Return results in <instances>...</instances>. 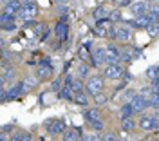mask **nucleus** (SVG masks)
I'll list each match as a JSON object with an SVG mask.
<instances>
[{
    "label": "nucleus",
    "instance_id": "20e7f679",
    "mask_svg": "<svg viewBox=\"0 0 159 141\" xmlns=\"http://www.w3.org/2000/svg\"><path fill=\"white\" fill-rule=\"evenodd\" d=\"M45 129H47V132H49L51 136H61L63 132L67 130L63 120H49L45 123Z\"/></svg>",
    "mask_w": 159,
    "mask_h": 141
},
{
    "label": "nucleus",
    "instance_id": "a18cd8bd",
    "mask_svg": "<svg viewBox=\"0 0 159 141\" xmlns=\"http://www.w3.org/2000/svg\"><path fill=\"white\" fill-rule=\"evenodd\" d=\"M20 2H22V6H24V7H25V6H33V4H36L34 0H20Z\"/></svg>",
    "mask_w": 159,
    "mask_h": 141
},
{
    "label": "nucleus",
    "instance_id": "79ce46f5",
    "mask_svg": "<svg viewBox=\"0 0 159 141\" xmlns=\"http://www.w3.org/2000/svg\"><path fill=\"white\" fill-rule=\"evenodd\" d=\"M33 25L36 27V25H38V22H36V20H27V22H24V27H25V29H27V27H33Z\"/></svg>",
    "mask_w": 159,
    "mask_h": 141
},
{
    "label": "nucleus",
    "instance_id": "cd10ccee",
    "mask_svg": "<svg viewBox=\"0 0 159 141\" xmlns=\"http://www.w3.org/2000/svg\"><path fill=\"white\" fill-rule=\"evenodd\" d=\"M24 85H25V91H27V89H33V87L38 85V78H34V76H27V78L24 80Z\"/></svg>",
    "mask_w": 159,
    "mask_h": 141
},
{
    "label": "nucleus",
    "instance_id": "6ab92c4d",
    "mask_svg": "<svg viewBox=\"0 0 159 141\" xmlns=\"http://www.w3.org/2000/svg\"><path fill=\"white\" fill-rule=\"evenodd\" d=\"M92 16L96 18V22L98 20H105V18H109V11L105 9L103 6H99V7H96V9L92 11Z\"/></svg>",
    "mask_w": 159,
    "mask_h": 141
},
{
    "label": "nucleus",
    "instance_id": "1a4fd4ad",
    "mask_svg": "<svg viewBox=\"0 0 159 141\" xmlns=\"http://www.w3.org/2000/svg\"><path fill=\"white\" fill-rule=\"evenodd\" d=\"M36 15H38V6L33 4V6H25V7H22V11L18 13V18L20 20H24V22H27V20H34Z\"/></svg>",
    "mask_w": 159,
    "mask_h": 141
},
{
    "label": "nucleus",
    "instance_id": "a19ab883",
    "mask_svg": "<svg viewBox=\"0 0 159 141\" xmlns=\"http://www.w3.org/2000/svg\"><path fill=\"white\" fill-rule=\"evenodd\" d=\"M116 4H118L119 7H125V6H127V7H130V6L134 4V0H116Z\"/></svg>",
    "mask_w": 159,
    "mask_h": 141
},
{
    "label": "nucleus",
    "instance_id": "b1692460",
    "mask_svg": "<svg viewBox=\"0 0 159 141\" xmlns=\"http://www.w3.org/2000/svg\"><path fill=\"white\" fill-rule=\"evenodd\" d=\"M70 89H72V92H74V94H80V92H85V83H83V80H80V78H76V80H74V83L70 85Z\"/></svg>",
    "mask_w": 159,
    "mask_h": 141
},
{
    "label": "nucleus",
    "instance_id": "de8ad7c7",
    "mask_svg": "<svg viewBox=\"0 0 159 141\" xmlns=\"http://www.w3.org/2000/svg\"><path fill=\"white\" fill-rule=\"evenodd\" d=\"M33 139V134L31 132H25V138H24V141H31Z\"/></svg>",
    "mask_w": 159,
    "mask_h": 141
},
{
    "label": "nucleus",
    "instance_id": "a878e982",
    "mask_svg": "<svg viewBox=\"0 0 159 141\" xmlns=\"http://www.w3.org/2000/svg\"><path fill=\"white\" fill-rule=\"evenodd\" d=\"M92 101H94L98 107H101V105H105V103L109 101V98H107L103 92H99V94H96V96H92Z\"/></svg>",
    "mask_w": 159,
    "mask_h": 141
},
{
    "label": "nucleus",
    "instance_id": "e433bc0d",
    "mask_svg": "<svg viewBox=\"0 0 159 141\" xmlns=\"http://www.w3.org/2000/svg\"><path fill=\"white\" fill-rule=\"evenodd\" d=\"M148 34L150 36H156V34H159V27H157V22H156V24H152V25H150L148 29Z\"/></svg>",
    "mask_w": 159,
    "mask_h": 141
},
{
    "label": "nucleus",
    "instance_id": "2eb2a0df",
    "mask_svg": "<svg viewBox=\"0 0 159 141\" xmlns=\"http://www.w3.org/2000/svg\"><path fill=\"white\" fill-rule=\"evenodd\" d=\"M22 2L20 0H9L7 4H4V11L6 13H11V15H18L20 11H22Z\"/></svg>",
    "mask_w": 159,
    "mask_h": 141
},
{
    "label": "nucleus",
    "instance_id": "f8f14e48",
    "mask_svg": "<svg viewBox=\"0 0 159 141\" xmlns=\"http://www.w3.org/2000/svg\"><path fill=\"white\" fill-rule=\"evenodd\" d=\"M81 136H83V132H81L80 127L67 129V130L61 134V141H81Z\"/></svg>",
    "mask_w": 159,
    "mask_h": 141
},
{
    "label": "nucleus",
    "instance_id": "5701e85b",
    "mask_svg": "<svg viewBox=\"0 0 159 141\" xmlns=\"http://www.w3.org/2000/svg\"><path fill=\"white\" fill-rule=\"evenodd\" d=\"M136 129V121L129 118V120H121V130L123 132H132Z\"/></svg>",
    "mask_w": 159,
    "mask_h": 141
},
{
    "label": "nucleus",
    "instance_id": "473e14b6",
    "mask_svg": "<svg viewBox=\"0 0 159 141\" xmlns=\"http://www.w3.org/2000/svg\"><path fill=\"white\" fill-rule=\"evenodd\" d=\"M81 141H103V139H99L98 134H83Z\"/></svg>",
    "mask_w": 159,
    "mask_h": 141
},
{
    "label": "nucleus",
    "instance_id": "c03bdc74",
    "mask_svg": "<svg viewBox=\"0 0 159 141\" xmlns=\"http://www.w3.org/2000/svg\"><path fill=\"white\" fill-rule=\"evenodd\" d=\"M103 141H118V138H116L114 134H107V136L103 138Z\"/></svg>",
    "mask_w": 159,
    "mask_h": 141
},
{
    "label": "nucleus",
    "instance_id": "f257e3e1",
    "mask_svg": "<svg viewBox=\"0 0 159 141\" xmlns=\"http://www.w3.org/2000/svg\"><path fill=\"white\" fill-rule=\"evenodd\" d=\"M103 76H99V74H92V76H89L87 78V81H85V89H87V92L89 94H92V96H96V94H99V92L103 91Z\"/></svg>",
    "mask_w": 159,
    "mask_h": 141
},
{
    "label": "nucleus",
    "instance_id": "c756f323",
    "mask_svg": "<svg viewBox=\"0 0 159 141\" xmlns=\"http://www.w3.org/2000/svg\"><path fill=\"white\" fill-rule=\"evenodd\" d=\"M25 138V130H15L9 136V141H24Z\"/></svg>",
    "mask_w": 159,
    "mask_h": 141
},
{
    "label": "nucleus",
    "instance_id": "37998d69",
    "mask_svg": "<svg viewBox=\"0 0 159 141\" xmlns=\"http://www.w3.org/2000/svg\"><path fill=\"white\" fill-rule=\"evenodd\" d=\"M58 7V13H60V16H63V15H67V7L65 6H56Z\"/></svg>",
    "mask_w": 159,
    "mask_h": 141
},
{
    "label": "nucleus",
    "instance_id": "4468645a",
    "mask_svg": "<svg viewBox=\"0 0 159 141\" xmlns=\"http://www.w3.org/2000/svg\"><path fill=\"white\" fill-rule=\"evenodd\" d=\"M54 34H56V38H58L60 42H65L67 36H69V24L58 22V24L54 25Z\"/></svg>",
    "mask_w": 159,
    "mask_h": 141
},
{
    "label": "nucleus",
    "instance_id": "c9c22d12",
    "mask_svg": "<svg viewBox=\"0 0 159 141\" xmlns=\"http://www.w3.org/2000/svg\"><path fill=\"white\" fill-rule=\"evenodd\" d=\"M74 83V76L72 74H65V78H63V87H70Z\"/></svg>",
    "mask_w": 159,
    "mask_h": 141
},
{
    "label": "nucleus",
    "instance_id": "72a5a7b5",
    "mask_svg": "<svg viewBox=\"0 0 159 141\" xmlns=\"http://www.w3.org/2000/svg\"><path fill=\"white\" fill-rule=\"evenodd\" d=\"M80 58H81L83 61H87V60H89V58H90V52H89V49L81 47V49H80Z\"/></svg>",
    "mask_w": 159,
    "mask_h": 141
},
{
    "label": "nucleus",
    "instance_id": "a211bd4d",
    "mask_svg": "<svg viewBox=\"0 0 159 141\" xmlns=\"http://www.w3.org/2000/svg\"><path fill=\"white\" fill-rule=\"evenodd\" d=\"M83 120L87 123H94V121H99V109H85L83 112Z\"/></svg>",
    "mask_w": 159,
    "mask_h": 141
},
{
    "label": "nucleus",
    "instance_id": "4c0bfd02",
    "mask_svg": "<svg viewBox=\"0 0 159 141\" xmlns=\"http://www.w3.org/2000/svg\"><path fill=\"white\" fill-rule=\"evenodd\" d=\"M42 33H47V25H45V24H38L36 29H34V34H38V36Z\"/></svg>",
    "mask_w": 159,
    "mask_h": 141
},
{
    "label": "nucleus",
    "instance_id": "393cba45",
    "mask_svg": "<svg viewBox=\"0 0 159 141\" xmlns=\"http://www.w3.org/2000/svg\"><path fill=\"white\" fill-rule=\"evenodd\" d=\"M76 76H78L80 80L87 78V76H89V65H87V63H81V65L78 67V72H76Z\"/></svg>",
    "mask_w": 159,
    "mask_h": 141
},
{
    "label": "nucleus",
    "instance_id": "c85d7f7f",
    "mask_svg": "<svg viewBox=\"0 0 159 141\" xmlns=\"http://www.w3.org/2000/svg\"><path fill=\"white\" fill-rule=\"evenodd\" d=\"M109 20L110 22H121L123 20V15H121V11L119 9H114L109 13Z\"/></svg>",
    "mask_w": 159,
    "mask_h": 141
},
{
    "label": "nucleus",
    "instance_id": "39448f33",
    "mask_svg": "<svg viewBox=\"0 0 159 141\" xmlns=\"http://www.w3.org/2000/svg\"><path fill=\"white\" fill-rule=\"evenodd\" d=\"M90 60L94 67H101V65H107V49L105 47H96L90 54Z\"/></svg>",
    "mask_w": 159,
    "mask_h": 141
},
{
    "label": "nucleus",
    "instance_id": "7c9ffc66",
    "mask_svg": "<svg viewBox=\"0 0 159 141\" xmlns=\"http://www.w3.org/2000/svg\"><path fill=\"white\" fill-rule=\"evenodd\" d=\"M147 76H148L150 80H156V78H159L157 65H152V67H148V69H147Z\"/></svg>",
    "mask_w": 159,
    "mask_h": 141
},
{
    "label": "nucleus",
    "instance_id": "412c9836",
    "mask_svg": "<svg viewBox=\"0 0 159 141\" xmlns=\"http://www.w3.org/2000/svg\"><path fill=\"white\" fill-rule=\"evenodd\" d=\"M89 96L85 94V92H80V94H74V103L80 105V107H87L89 105Z\"/></svg>",
    "mask_w": 159,
    "mask_h": 141
},
{
    "label": "nucleus",
    "instance_id": "58836bf2",
    "mask_svg": "<svg viewBox=\"0 0 159 141\" xmlns=\"http://www.w3.org/2000/svg\"><path fill=\"white\" fill-rule=\"evenodd\" d=\"M132 60V52L130 51H121V61H130Z\"/></svg>",
    "mask_w": 159,
    "mask_h": 141
},
{
    "label": "nucleus",
    "instance_id": "9b49d317",
    "mask_svg": "<svg viewBox=\"0 0 159 141\" xmlns=\"http://www.w3.org/2000/svg\"><path fill=\"white\" fill-rule=\"evenodd\" d=\"M24 92H25V85H24V81H15L9 89H7V98H9V101L16 100V98L22 96Z\"/></svg>",
    "mask_w": 159,
    "mask_h": 141
},
{
    "label": "nucleus",
    "instance_id": "6e6552de",
    "mask_svg": "<svg viewBox=\"0 0 159 141\" xmlns=\"http://www.w3.org/2000/svg\"><path fill=\"white\" fill-rule=\"evenodd\" d=\"M130 103H132V107H134V112H143L150 107V98H147L145 94H138Z\"/></svg>",
    "mask_w": 159,
    "mask_h": 141
},
{
    "label": "nucleus",
    "instance_id": "8fccbe9b",
    "mask_svg": "<svg viewBox=\"0 0 159 141\" xmlns=\"http://www.w3.org/2000/svg\"><path fill=\"white\" fill-rule=\"evenodd\" d=\"M119 141H123V139H119Z\"/></svg>",
    "mask_w": 159,
    "mask_h": 141
},
{
    "label": "nucleus",
    "instance_id": "9d476101",
    "mask_svg": "<svg viewBox=\"0 0 159 141\" xmlns=\"http://www.w3.org/2000/svg\"><path fill=\"white\" fill-rule=\"evenodd\" d=\"M152 24H154V22H152V18H150L148 15L138 16V18H134L132 22H129V25L130 27H134V29H148Z\"/></svg>",
    "mask_w": 159,
    "mask_h": 141
},
{
    "label": "nucleus",
    "instance_id": "09e8293b",
    "mask_svg": "<svg viewBox=\"0 0 159 141\" xmlns=\"http://www.w3.org/2000/svg\"><path fill=\"white\" fill-rule=\"evenodd\" d=\"M40 141H45V139H40ZM49 141H54V139H49Z\"/></svg>",
    "mask_w": 159,
    "mask_h": 141
},
{
    "label": "nucleus",
    "instance_id": "ea45409f",
    "mask_svg": "<svg viewBox=\"0 0 159 141\" xmlns=\"http://www.w3.org/2000/svg\"><path fill=\"white\" fill-rule=\"evenodd\" d=\"M2 31L13 33V31H16V24H15V22H13V24H6V25H2Z\"/></svg>",
    "mask_w": 159,
    "mask_h": 141
},
{
    "label": "nucleus",
    "instance_id": "bb28decb",
    "mask_svg": "<svg viewBox=\"0 0 159 141\" xmlns=\"http://www.w3.org/2000/svg\"><path fill=\"white\" fill-rule=\"evenodd\" d=\"M61 89H63V81H61V80H58V78H56V80L51 81V92L58 94V92L61 91Z\"/></svg>",
    "mask_w": 159,
    "mask_h": 141
},
{
    "label": "nucleus",
    "instance_id": "f03ea898",
    "mask_svg": "<svg viewBox=\"0 0 159 141\" xmlns=\"http://www.w3.org/2000/svg\"><path fill=\"white\" fill-rule=\"evenodd\" d=\"M103 76L109 78V80H119L125 76V69L121 63H114V65H105L103 69Z\"/></svg>",
    "mask_w": 159,
    "mask_h": 141
},
{
    "label": "nucleus",
    "instance_id": "2f4dec72",
    "mask_svg": "<svg viewBox=\"0 0 159 141\" xmlns=\"http://www.w3.org/2000/svg\"><path fill=\"white\" fill-rule=\"evenodd\" d=\"M150 109H159V94L157 92H154L150 96Z\"/></svg>",
    "mask_w": 159,
    "mask_h": 141
},
{
    "label": "nucleus",
    "instance_id": "423d86ee",
    "mask_svg": "<svg viewBox=\"0 0 159 141\" xmlns=\"http://www.w3.org/2000/svg\"><path fill=\"white\" fill-rule=\"evenodd\" d=\"M148 7H150L148 2H145V0H138V2H134V4L129 7V11H130V15H132L134 18H138V16L147 15V13H148Z\"/></svg>",
    "mask_w": 159,
    "mask_h": 141
},
{
    "label": "nucleus",
    "instance_id": "0eeeda50",
    "mask_svg": "<svg viewBox=\"0 0 159 141\" xmlns=\"http://www.w3.org/2000/svg\"><path fill=\"white\" fill-rule=\"evenodd\" d=\"M105 49H107V65H114V63L121 61V51L114 43H109Z\"/></svg>",
    "mask_w": 159,
    "mask_h": 141
},
{
    "label": "nucleus",
    "instance_id": "f3484780",
    "mask_svg": "<svg viewBox=\"0 0 159 141\" xmlns=\"http://www.w3.org/2000/svg\"><path fill=\"white\" fill-rule=\"evenodd\" d=\"M134 114H136V112H134V107H132L130 101H127V103L121 105V109H119V116H121V120H129V118H132Z\"/></svg>",
    "mask_w": 159,
    "mask_h": 141
},
{
    "label": "nucleus",
    "instance_id": "aec40b11",
    "mask_svg": "<svg viewBox=\"0 0 159 141\" xmlns=\"http://www.w3.org/2000/svg\"><path fill=\"white\" fill-rule=\"evenodd\" d=\"M58 98L60 100H67V101H74V92H72V89L70 87H63L61 91L58 92Z\"/></svg>",
    "mask_w": 159,
    "mask_h": 141
},
{
    "label": "nucleus",
    "instance_id": "49530a36",
    "mask_svg": "<svg viewBox=\"0 0 159 141\" xmlns=\"http://www.w3.org/2000/svg\"><path fill=\"white\" fill-rule=\"evenodd\" d=\"M56 6H67V0H54Z\"/></svg>",
    "mask_w": 159,
    "mask_h": 141
},
{
    "label": "nucleus",
    "instance_id": "3c124183",
    "mask_svg": "<svg viewBox=\"0 0 159 141\" xmlns=\"http://www.w3.org/2000/svg\"><path fill=\"white\" fill-rule=\"evenodd\" d=\"M157 69H159V65H157Z\"/></svg>",
    "mask_w": 159,
    "mask_h": 141
},
{
    "label": "nucleus",
    "instance_id": "4be33fe9",
    "mask_svg": "<svg viewBox=\"0 0 159 141\" xmlns=\"http://www.w3.org/2000/svg\"><path fill=\"white\" fill-rule=\"evenodd\" d=\"M16 18H18V15H11V13L2 11V15H0V24H2V25H6V24H13Z\"/></svg>",
    "mask_w": 159,
    "mask_h": 141
},
{
    "label": "nucleus",
    "instance_id": "ddd939ff",
    "mask_svg": "<svg viewBox=\"0 0 159 141\" xmlns=\"http://www.w3.org/2000/svg\"><path fill=\"white\" fill-rule=\"evenodd\" d=\"M16 78V69L11 65V67H6V69L2 70V76H0V81H2V87H6L7 83L13 85V81Z\"/></svg>",
    "mask_w": 159,
    "mask_h": 141
},
{
    "label": "nucleus",
    "instance_id": "7ed1b4c3",
    "mask_svg": "<svg viewBox=\"0 0 159 141\" xmlns=\"http://www.w3.org/2000/svg\"><path fill=\"white\" fill-rule=\"evenodd\" d=\"M139 129L141 130H157L159 129V118L157 116H141V120H139Z\"/></svg>",
    "mask_w": 159,
    "mask_h": 141
},
{
    "label": "nucleus",
    "instance_id": "f704fd0d",
    "mask_svg": "<svg viewBox=\"0 0 159 141\" xmlns=\"http://www.w3.org/2000/svg\"><path fill=\"white\" fill-rule=\"evenodd\" d=\"M90 127H92V130L94 132H101L103 130V121H94V123H90Z\"/></svg>",
    "mask_w": 159,
    "mask_h": 141
},
{
    "label": "nucleus",
    "instance_id": "dca6fc26",
    "mask_svg": "<svg viewBox=\"0 0 159 141\" xmlns=\"http://www.w3.org/2000/svg\"><path fill=\"white\" fill-rule=\"evenodd\" d=\"M132 38V31L129 27H118V34H116V42H121V43H127V42Z\"/></svg>",
    "mask_w": 159,
    "mask_h": 141
}]
</instances>
